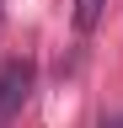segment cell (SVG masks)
I'll list each match as a JSON object with an SVG mask.
<instances>
[{
    "label": "cell",
    "instance_id": "6da1fadb",
    "mask_svg": "<svg viewBox=\"0 0 123 128\" xmlns=\"http://www.w3.org/2000/svg\"><path fill=\"white\" fill-rule=\"evenodd\" d=\"M32 80H38L32 59H11L6 70H0V128H6V123L27 107V96H32Z\"/></svg>",
    "mask_w": 123,
    "mask_h": 128
},
{
    "label": "cell",
    "instance_id": "7a4b0ae2",
    "mask_svg": "<svg viewBox=\"0 0 123 128\" xmlns=\"http://www.w3.org/2000/svg\"><path fill=\"white\" fill-rule=\"evenodd\" d=\"M102 6H107V0H75L70 22H75V32H80V38H91V32H96V22H102Z\"/></svg>",
    "mask_w": 123,
    "mask_h": 128
},
{
    "label": "cell",
    "instance_id": "3957f363",
    "mask_svg": "<svg viewBox=\"0 0 123 128\" xmlns=\"http://www.w3.org/2000/svg\"><path fill=\"white\" fill-rule=\"evenodd\" d=\"M102 128H123V112H118V118H107V123H102Z\"/></svg>",
    "mask_w": 123,
    "mask_h": 128
}]
</instances>
